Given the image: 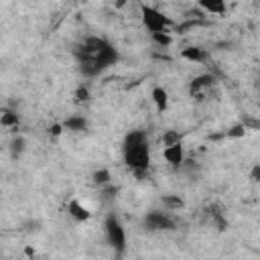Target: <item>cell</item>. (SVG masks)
<instances>
[{"label": "cell", "mask_w": 260, "mask_h": 260, "mask_svg": "<svg viewBox=\"0 0 260 260\" xmlns=\"http://www.w3.org/2000/svg\"><path fill=\"white\" fill-rule=\"evenodd\" d=\"M162 156L167 158V162H169V165H173V167H179V165L183 162V158H185V148H183L181 140H179V142H175V144H169V146H165V150H162Z\"/></svg>", "instance_id": "cell-7"}, {"label": "cell", "mask_w": 260, "mask_h": 260, "mask_svg": "<svg viewBox=\"0 0 260 260\" xmlns=\"http://www.w3.org/2000/svg\"><path fill=\"white\" fill-rule=\"evenodd\" d=\"M152 102H154V106H156V110L162 114L167 108H169V93H167V89L165 87H152Z\"/></svg>", "instance_id": "cell-10"}, {"label": "cell", "mask_w": 260, "mask_h": 260, "mask_svg": "<svg viewBox=\"0 0 260 260\" xmlns=\"http://www.w3.org/2000/svg\"><path fill=\"white\" fill-rule=\"evenodd\" d=\"M140 12H142V24L150 32H165V30H169L173 26V20L165 12H160L158 8H154V6L142 4L140 6Z\"/></svg>", "instance_id": "cell-4"}, {"label": "cell", "mask_w": 260, "mask_h": 260, "mask_svg": "<svg viewBox=\"0 0 260 260\" xmlns=\"http://www.w3.org/2000/svg\"><path fill=\"white\" fill-rule=\"evenodd\" d=\"M258 89H260V75H258Z\"/></svg>", "instance_id": "cell-22"}, {"label": "cell", "mask_w": 260, "mask_h": 260, "mask_svg": "<svg viewBox=\"0 0 260 260\" xmlns=\"http://www.w3.org/2000/svg\"><path fill=\"white\" fill-rule=\"evenodd\" d=\"M104 232H106L108 244L118 254H124V250H126V232H124V225L118 219V215H114V213H108L106 215V219H104Z\"/></svg>", "instance_id": "cell-3"}, {"label": "cell", "mask_w": 260, "mask_h": 260, "mask_svg": "<svg viewBox=\"0 0 260 260\" xmlns=\"http://www.w3.org/2000/svg\"><path fill=\"white\" fill-rule=\"evenodd\" d=\"M197 4L209 14H223L225 12V0H197Z\"/></svg>", "instance_id": "cell-12"}, {"label": "cell", "mask_w": 260, "mask_h": 260, "mask_svg": "<svg viewBox=\"0 0 260 260\" xmlns=\"http://www.w3.org/2000/svg\"><path fill=\"white\" fill-rule=\"evenodd\" d=\"M162 203H165V205H171V207H177V209L183 207V201H181L179 197H169V195H167V197H162Z\"/></svg>", "instance_id": "cell-18"}, {"label": "cell", "mask_w": 260, "mask_h": 260, "mask_svg": "<svg viewBox=\"0 0 260 260\" xmlns=\"http://www.w3.org/2000/svg\"><path fill=\"white\" fill-rule=\"evenodd\" d=\"M250 177H252L254 181H258V183H260V165L252 167V171H250Z\"/></svg>", "instance_id": "cell-20"}, {"label": "cell", "mask_w": 260, "mask_h": 260, "mask_svg": "<svg viewBox=\"0 0 260 260\" xmlns=\"http://www.w3.org/2000/svg\"><path fill=\"white\" fill-rule=\"evenodd\" d=\"M213 85H215L213 75L203 73V75H197V77L191 79V83H189V93H191V98L203 100V98H207V91H209Z\"/></svg>", "instance_id": "cell-6"}, {"label": "cell", "mask_w": 260, "mask_h": 260, "mask_svg": "<svg viewBox=\"0 0 260 260\" xmlns=\"http://www.w3.org/2000/svg\"><path fill=\"white\" fill-rule=\"evenodd\" d=\"M181 57L187 59V61H191V63H201V61L207 59V53L201 47H187V49L181 51Z\"/></svg>", "instance_id": "cell-11"}, {"label": "cell", "mask_w": 260, "mask_h": 260, "mask_svg": "<svg viewBox=\"0 0 260 260\" xmlns=\"http://www.w3.org/2000/svg\"><path fill=\"white\" fill-rule=\"evenodd\" d=\"M110 171L108 169H100V171H95L93 173V183H98V185H108L110 183Z\"/></svg>", "instance_id": "cell-16"}, {"label": "cell", "mask_w": 260, "mask_h": 260, "mask_svg": "<svg viewBox=\"0 0 260 260\" xmlns=\"http://www.w3.org/2000/svg\"><path fill=\"white\" fill-rule=\"evenodd\" d=\"M181 138H179V134L177 132H173V130H169L165 136H162V144L165 146H169V144H175V142H179Z\"/></svg>", "instance_id": "cell-17"}, {"label": "cell", "mask_w": 260, "mask_h": 260, "mask_svg": "<svg viewBox=\"0 0 260 260\" xmlns=\"http://www.w3.org/2000/svg\"><path fill=\"white\" fill-rule=\"evenodd\" d=\"M67 211H69V215H71L75 221H87V219L91 217V211H89L85 205H81L77 199L69 201V205H67Z\"/></svg>", "instance_id": "cell-8"}, {"label": "cell", "mask_w": 260, "mask_h": 260, "mask_svg": "<svg viewBox=\"0 0 260 260\" xmlns=\"http://www.w3.org/2000/svg\"><path fill=\"white\" fill-rule=\"evenodd\" d=\"M89 98V91H87V87H79L77 91H75V102H85Z\"/></svg>", "instance_id": "cell-19"}, {"label": "cell", "mask_w": 260, "mask_h": 260, "mask_svg": "<svg viewBox=\"0 0 260 260\" xmlns=\"http://www.w3.org/2000/svg\"><path fill=\"white\" fill-rule=\"evenodd\" d=\"M75 61H77L79 71L85 77H95L102 71H106L108 67L116 65L118 49L102 37H87L77 45Z\"/></svg>", "instance_id": "cell-1"}, {"label": "cell", "mask_w": 260, "mask_h": 260, "mask_svg": "<svg viewBox=\"0 0 260 260\" xmlns=\"http://www.w3.org/2000/svg\"><path fill=\"white\" fill-rule=\"evenodd\" d=\"M152 35V41L156 43V45H160V47H167V45H171V35H169V30H165V32H150Z\"/></svg>", "instance_id": "cell-14"}, {"label": "cell", "mask_w": 260, "mask_h": 260, "mask_svg": "<svg viewBox=\"0 0 260 260\" xmlns=\"http://www.w3.org/2000/svg\"><path fill=\"white\" fill-rule=\"evenodd\" d=\"M22 150H24V140H22L20 136L12 138V140H10V154H12L14 158H16V156H18V154H20Z\"/></svg>", "instance_id": "cell-15"}, {"label": "cell", "mask_w": 260, "mask_h": 260, "mask_svg": "<svg viewBox=\"0 0 260 260\" xmlns=\"http://www.w3.org/2000/svg\"><path fill=\"white\" fill-rule=\"evenodd\" d=\"M0 124L6 126V128H16L18 126V114L10 112V110H4L2 116H0Z\"/></svg>", "instance_id": "cell-13"}, {"label": "cell", "mask_w": 260, "mask_h": 260, "mask_svg": "<svg viewBox=\"0 0 260 260\" xmlns=\"http://www.w3.org/2000/svg\"><path fill=\"white\" fill-rule=\"evenodd\" d=\"M144 228L148 232H171V230H175V221L165 211L152 209L144 215Z\"/></svg>", "instance_id": "cell-5"}, {"label": "cell", "mask_w": 260, "mask_h": 260, "mask_svg": "<svg viewBox=\"0 0 260 260\" xmlns=\"http://www.w3.org/2000/svg\"><path fill=\"white\" fill-rule=\"evenodd\" d=\"M63 128L69 132H85L87 130V118L83 116H69L63 122Z\"/></svg>", "instance_id": "cell-9"}, {"label": "cell", "mask_w": 260, "mask_h": 260, "mask_svg": "<svg viewBox=\"0 0 260 260\" xmlns=\"http://www.w3.org/2000/svg\"><path fill=\"white\" fill-rule=\"evenodd\" d=\"M230 136H244V126H236V128H232Z\"/></svg>", "instance_id": "cell-21"}, {"label": "cell", "mask_w": 260, "mask_h": 260, "mask_svg": "<svg viewBox=\"0 0 260 260\" xmlns=\"http://www.w3.org/2000/svg\"><path fill=\"white\" fill-rule=\"evenodd\" d=\"M122 154H124V162L134 173H144L150 165V146H148L146 132L144 130H130L124 136Z\"/></svg>", "instance_id": "cell-2"}]
</instances>
